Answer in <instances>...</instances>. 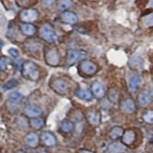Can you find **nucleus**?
Returning a JSON list of instances; mask_svg holds the SVG:
<instances>
[{"label": "nucleus", "mask_w": 153, "mask_h": 153, "mask_svg": "<svg viewBox=\"0 0 153 153\" xmlns=\"http://www.w3.org/2000/svg\"><path fill=\"white\" fill-rule=\"evenodd\" d=\"M22 74L28 80H36L39 77V72L35 64L31 61L25 63L22 66Z\"/></svg>", "instance_id": "obj_1"}, {"label": "nucleus", "mask_w": 153, "mask_h": 153, "mask_svg": "<svg viewBox=\"0 0 153 153\" xmlns=\"http://www.w3.org/2000/svg\"><path fill=\"white\" fill-rule=\"evenodd\" d=\"M40 35L42 38L48 42H54L57 40L55 33L51 25L49 24H45L41 28Z\"/></svg>", "instance_id": "obj_2"}, {"label": "nucleus", "mask_w": 153, "mask_h": 153, "mask_svg": "<svg viewBox=\"0 0 153 153\" xmlns=\"http://www.w3.org/2000/svg\"><path fill=\"white\" fill-rule=\"evenodd\" d=\"M38 18V12L35 9H25L20 14V19L22 21L26 22H32Z\"/></svg>", "instance_id": "obj_3"}, {"label": "nucleus", "mask_w": 153, "mask_h": 153, "mask_svg": "<svg viewBox=\"0 0 153 153\" xmlns=\"http://www.w3.org/2000/svg\"><path fill=\"white\" fill-rule=\"evenodd\" d=\"M46 61L49 65L56 66L59 64L60 57L55 49H51L46 54Z\"/></svg>", "instance_id": "obj_4"}, {"label": "nucleus", "mask_w": 153, "mask_h": 153, "mask_svg": "<svg viewBox=\"0 0 153 153\" xmlns=\"http://www.w3.org/2000/svg\"><path fill=\"white\" fill-rule=\"evenodd\" d=\"M86 57V53L82 51H70L68 52V63L74 64Z\"/></svg>", "instance_id": "obj_5"}, {"label": "nucleus", "mask_w": 153, "mask_h": 153, "mask_svg": "<svg viewBox=\"0 0 153 153\" xmlns=\"http://www.w3.org/2000/svg\"><path fill=\"white\" fill-rule=\"evenodd\" d=\"M80 69L86 74H93L97 71V66L91 61H84L80 64Z\"/></svg>", "instance_id": "obj_6"}, {"label": "nucleus", "mask_w": 153, "mask_h": 153, "mask_svg": "<svg viewBox=\"0 0 153 153\" xmlns=\"http://www.w3.org/2000/svg\"><path fill=\"white\" fill-rule=\"evenodd\" d=\"M51 87L54 89V91L60 94H63L66 93L68 90V84L66 82L62 80H56L51 84Z\"/></svg>", "instance_id": "obj_7"}, {"label": "nucleus", "mask_w": 153, "mask_h": 153, "mask_svg": "<svg viewBox=\"0 0 153 153\" xmlns=\"http://www.w3.org/2000/svg\"><path fill=\"white\" fill-rule=\"evenodd\" d=\"M121 110H122L123 113H133L135 109H136V106L134 104V102L130 99L126 100L123 101L122 103H121Z\"/></svg>", "instance_id": "obj_8"}, {"label": "nucleus", "mask_w": 153, "mask_h": 153, "mask_svg": "<svg viewBox=\"0 0 153 153\" xmlns=\"http://www.w3.org/2000/svg\"><path fill=\"white\" fill-rule=\"evenodd\" d=\"M61 19L67 24L73 25L77 22V16L72 12H65L61 15Z\"/></svg>", "instance_id": "obj_9"}, {"label": "nucleus", "mask_w": 153, "mask_h": 153, "mask_svg": "<svg viewBox=\"0 0 153 153\" xmlns=\"http://www.w3.org/2000/svg\"><path fill=\"white\" fill-rule=\"evenodd\" d=\"M87 120L89 123L93 126H98L100 123V115L98 112L92 110L87 113Z\"/></svg>", "instance_id": "obj_10"}, {"label": "nucleus", "mask_w": 153, "mask_h": 153, "mask_svg": "<svg viewBox=\"0 0 153 153\" xmlns=\"http://www.w3.org/2000/svg\"><path fill=\"white\" fill-rule=\"evenodd\" d=\"M25 113L28 117L33 118V117H39L42 114V110L35 105H29L25 108Z\"/></svg>", "instance_id": "obj_11"}, {"label": "nucleus", "mask_w": 153, "mask_h": 153, "mask_svg": "<svg viewBox=\"0 0 153 153\" xmlns=\"http://www.w3.org/2000/svg\"><path fill=\"white\" fill-rule=\"evenodd\" d=\"M42 139L43 143L48 146H54L56 144V139L52 133L49 132H45L42 135Z\"/></svg>", "instance_id": "obj_12"}, {"label": "nucleus", "mask_w": 153, "mask_h": 153, "mask_svg": "<svg viewBox=\"0 0 153 153\" xmlns=\"http://www.w3.org/2000/svg\"><path fill=\"white\" fill-rule=\"evenodd\" d=\"M92 91L97 97H103L105 94V88L100 82H95L92 85Z\"/></svg>", "instance_id": "obj_13"}, {"label": "nucleus", "mask_w": 153, "mask_h": 153, "mask_svg": "<svg viewBox=\"0 0 153 153\" xmlns=\"http://www.w3.org/2000/svg\"><path fill=\"white\" fill-rule=\"evenodd\" d=\"M25 141H26L27 144L28 146L34 148V147H36L38 145L39 138H38V135L35 133V132H30L25 137Z\"/></svg>", "instance_id": "obj_14"}, {"label": "nucleus", "mask_w": 153, "mask_h": 153, "mask_svg": "<svg viewBox=\"0 0 153 153\" xmlns=\"http://www.w3.org/2000/svg\"><path fill=\"white\" fill-rule=\"evenodd\" d=\"M136 139V133L132 130H127L123 136V142L126 145H131Z\"/></svg>", "instance_id": "obj_15"}, {"label": "nucleus", "mask_w": 153, "mask_h": 153, "mask_svg": "<svg viewBox=\"0 0 153 153\" xmlns=\"http://www.w3.org/2000/svg\"><path fill=\"white\" fill-rule=\"evenodd\" d=\"M76 95L79 98L84 100H90L92 99V94L87 89H77L76 91Z\"/></svg>", "instance_id": "obj_16"}, {"label": "nucleus", "mask_w": 153, "mask_h": 153, "mask_svg": "<svg viewBox=\"0 0 153 153\" xmlns=\"http://www.w3.org/2000/svg\"><path fill=\"white\" fill-rule=\"evenodd\" d=\"M109 151L110 153H122L126 151V147L121 143H112L109 146Z\"/></svg>", "instance_id": "obj_17"}, {"label": "nucleus", "mask_w": 153, "mask_h": 153, "mask_svg": "<svg viewBox=\"0 0 153 153\" xmlns=\"http://www.w3.org/2000/svg\"><path fill=\"white\" fill-rule=\"evenodd\" d=\"M141 84V79L138 76H134L131 78L129 81V91L131 92H136Z\"/></svg>", "instance_id": "obj_18"}, {"label": "nucleus", "mask_w": 153, "mask_h": 153, "mask_svg": "<svg viewBox=\"0 0 153 153\" xmlns=\"http://www.w3.org/2000/svg\"><path fill=\"white\" fill-rule=\"evenodd\" d=\"M139 102L140 105L143 106H146L150 102V95L147 91H143L139 96Z\"/></svg>", "instance_id": "obj_19"}, {"label": "nucleus", "mask_w": 153, "mask_h": 153, "mask_svg": "<svg viewBox=\"0 0 153 153\" xmlns=\"http://www.w3.org/2000/svg\"><path fill=\"white\" fill-rule=\"evenodd\" d=\"M22 31L23 34L28 36L33 35L36 31L35 27L31 24H24L22 25Z\"/></svg>", "instance_id": "obj_20"}, {"label": "nucleus", "mask_w": 153, "mask_h": 153, "mask_svg": "<svg viewBox=\"0 0 153 153\" xmlns=\"http://www.w3.org/2000/svg\"><path fill=\"white\" fill-rule=\"evenodd\" d=\"M123 131L121 127H114L112 129V130L110 131V137L113 139H117L118 138H120V136H123Z\"/></svg>", "instance_id": "obj_21"}, {"label": "nucleus", "mask_w": 153, "mask_h": 153, "mask_svg": "<svg viewBox=\"0 0 153 153\" xmlns=\"http://www.w3.org/2000/svg\"><path fill=\"white\" fill-rule=\"evenodd\" d=\"M30 124H31V127L34 128V129H40L41 128L44 126V121L42 120V119H39V118L33 119V120H31Z\"/></svg>", "instance_id": "obj_22"}, {"label": "nucleus", "mask_w": 153, "mask_h": 153, "mask_svg": "<svg viewBox=\"0 0 153 153\" xmlns=\"http://www.w3.org/2000/svg\"><path fill=\"white\" fill-rule=\"evenodd\" d=\"M22 97V94L19 92H12L9 96V99L12 103H18L21 100Z\"/></svg>", "instance_id": "obj_23"}, {"label": "nucleus", "mask_w": 153, "mask_h": 153, "mask_svg": "<svg viewBox=\"0 0 153 153\" xmlns=\"http://www.w3.org/2000/svg\"><path fill=\"white\" fill-rule=\"evenodd\" d=\"M73 129V124L69 120H65L61 123V129L65 132H69Z\"/></svg>", "instance_id": "obj_24"}, {"label": "nucleus", "mask_w": 153, "mask_h": 153, "mask_svg": "<svg viewBox=\"0 0 153 153\" xmlns=\"http://www.w3.org/2000/svg\"><path fill=\"white\" fill-rule=\"evenodd\" d=\"M143 120L148 123H153V110H149L144 113Z\"/></svg>", "instance_id": "obj_25"}, {"label": "nucleus", "mask_w": 153, "mask_h": 153, "mask_svg": "<svg viewBox=\"0 0 153 153\" xmlns=\"http://www.w3.org/2000/svg\"><path fill=\"white\" fill-rule=\"evenodd\" d=\"M72 2L69 0H65V1H61L59 4V9L61 10H65L71 6Z\"/></svg>", "instance_id": "obj_26"}, {"label": "nucleus", "mask_w": 153, "mask_h": 153, "mask_svg": "<svg viewBox=\"0 0 153 153\" xmlns=\"http://www.w3.org/2000/svg\"><path fill=\"white\" fill-rule=\"evenodd\" d=\"M9 64H11V60L9 58L5 57H2V59L0 61V68L2 70H5Z\"/></svg>", "instance_id": "obj_27"}, {"label": "nucleus", "mask_w": 153, "mask_h": 153, "mask_svg": "<svg viewBox=\"0 0 153 153\" xmlns=\"http://www.w3.org/2000/svg\"><path fill=\"white\" fill-rule=\"evenodd\" d=\"M144 24L146 26H153V13L146 16L144 19Z\"/></svg>", "instance_id": "obj_28"}, {"label": "nucleus", "mask_w": 153, "mask_h": 153, "mask_svg": "<svg viewBox=\"0 0 153 153\" xmlns=\"http://www.w3.org/2000/svg\"><path fill=\"white\" fill-rule=\"evenodd\" d=\"M8 52H9V54H10V55H12L13 57H17L19 54V51L16 48H10Z\"/></svg>", "instance_id": "obj_29"}, {"label": "nucleus", "mask_w": 153, "mask_h": 153, "mask_svg": "<svg viewBox=\"0 0 153 153\" xmlns=\"http://www.w3.org/2000/svg\"><path fill=\"white\" fill-rule=\"evenodd\" d=\"M79 153H94V152L90 151H87V150H82V151L79 152Z\"/></svg>", "instance_id": "obj_30"}, {"label": "nucleus", "mask_w": 153, "mask_h": 153, "mask_svg": "<svg viewBox=\"0 0 153 153\" xmlns=\"http://www.w3.org/2000/svg\"><path fill=\"white\" fill-rule=\"evenodd\" d=\"M17 153H25V152H22V151H19V152H18Z\"/></svg>", "instance_id": "obj_31"}, {"label": "nucleus", "mask_w": 153, "mask_h": 153, "mask_svg": "<svg viewBox=\"0 0 153 153\" xmlns=\"http://www.w3.org/2000/svg\"><path fill=\"white\" fill-rule=\"evenodd\" d=\"M152 96L153 97V88H152Z\"/></svg>", "instance_id": "obj_32"}, {"label": "nucleus", "mask_w": 153, "mask_h": 153, "mask_svg": "<svg viewBox=\"0 0 153 153\" xmlns=\"http://www.w3.org/2000/svg\"><path fill=\"white\" fill-rule=\"evenodd\" d=\"M40 153H46V152H40Z\"/></svg>", "instance_id": "obj_33"}]
</instances>
